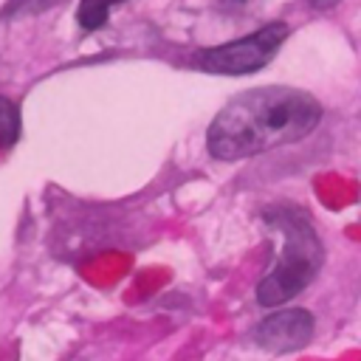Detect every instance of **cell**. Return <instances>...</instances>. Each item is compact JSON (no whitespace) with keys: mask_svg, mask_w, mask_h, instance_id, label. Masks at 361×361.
Returning <instances> with one entry per match:
<instances>
[{"mask_svg":"<svg viewBox=\"0 0 361 361\" xmlns=\"http://www.w3.org/2000/svg\"><path fill=\"white\" fill-rule=\"evenodd\" d=\"M322 121L316 96L285 87H251L220 107L206 130V147L220 161H243L307 138Z\"/></svg>","mask_w":361,"mask_h":361,"instance_id":"6da1fadb","label":"cell"},{"mask_svg":"<svg viewBox=\"0 0 361 361\" xmlns=\"http://www.w3.org/2000/svg\"><path fill=\"white\" fill-rule=\"evenodd\" d=\"M262 217L274 231L282 234V251L276 265L259 279L257 302L262 307H279L316 279L324 262V248H322V237L316 234V226L302 209L274 206Z\"/></svg>","mask_w":361,"mask_h":361,"instance_id":"7a4b0ae2","label":"cell"},{"mask_svg":"<svg viewBox=\"0 0 361 361\" xmlns=\"http://www.w3.org/2000/svg\"><path fill=\"white\" fill-rule=\"evenodd\" d=\"M290 28L288 23L276 20L268 23L262 28H257L248 37L223 42V45H212L195 54V65L206 73H217V76H245V73H257L262 71L282 48V42L288 39Z\"/></svg>","mask_w":361,"mask_h":361,"instance_id":"3957f363","label":"cell"},{"mask_svg":"<svg viewBox=\"0 0 361 361\" xmlns=\"http://www.w3.org/2000/svg\"><path fill=\"white\" fill-rule=\"evenodd\" d=\"M313 336V316L302 307H290V310H279L271 313L268 319H262L254 330V341L271 353H288V350H299L310 341Z\"/></svg>","mask_w":361,"mask_h":361,"instance_id":"277c9868","label":"cell"},{"mask_svg":"<svg viewBox=\"0 0 361 361\" xmlns=\"http://www.w3.org/2000/svg\"><path fill=\"white\" fill-rule=\"evenodd\" d=\"M124 0H79L76 6V23L85 28V31H99L107 17H110V8L118 6Z\"/></svg>","mask_w":361,"mask_h":361,"instance_id":"5b68a950","label":"cell"},{"mask_svg":"<svg viewBox=\"0 0 361 361\" xmlns=\"http://www.w3.org/2000/svg\"><path fill=\"white\" fill-rule=\"evenodd\" d=\"M23 133V118L20 110L11 99L0 96V147H11Z\"/></svg>","mask_w":361,"mask_h":361,"instance_id":"8992f818","label":"cell"},{"mask_svg":"<svg viewBox=\"0 0 361 361\" xmlns=\"http://www.w3.org/2000/svg\"><path fill=\"white\" fill-rule=\"evenodd\" d=\"M217 6L228 14H248L262 6V0H217Z\"/></svg>","mask_w":361,"mask_h":361,"instance_id":"52a82bcc","label":"cell"},{"mask_svg":"<svg viewBox=\"0 0 361 361\" xmlns=\"http://www.w3.org/2000/svg\"><path fill=\"white\" fill-rule=\"evenodd\" d=\"M338 0H307V6L310 8H316V11H327V8H333Z\"/></svg>","mask_w":361,"mask_h":361,"instance_id":"ba28073f","label":"cell"},{"mask_svg":"<svg viewBox=\"0 0 361 361\" xmlns=\"http://www.w3.org/2000/svg\"><path fill=\"white\" fill-rule=\"evenodd\" d=\"M51 3H56V0H20L23 8H45V6H51Z\"/></svg>","mask_w":361,"mask_h":361,"instance_id":"9c48e42d","label":"cell"}]
</instances>
